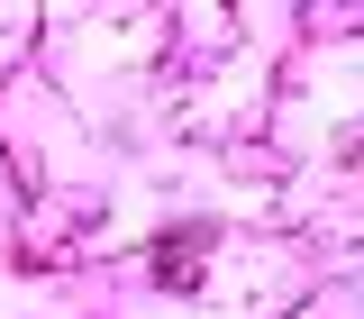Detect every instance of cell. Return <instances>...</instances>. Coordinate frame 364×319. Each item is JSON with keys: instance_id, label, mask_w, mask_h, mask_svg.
Wrapping results in <instances>:
<instances>
[{"instance_id": "cell-1", "label": "cell", "mask_w": 364, "mask_h": 319, "mask_svg": "<svg viewBox=\"0 0 364 319\" xmlns=\"http://www.w3.org/2000/svg\"><path fill=\"white\" fill-rule=\"evenodd\" d=\"M200 256H210V228H173V237L155 246V283H164V292H191Z\"/></svg>"}]
</instances>
